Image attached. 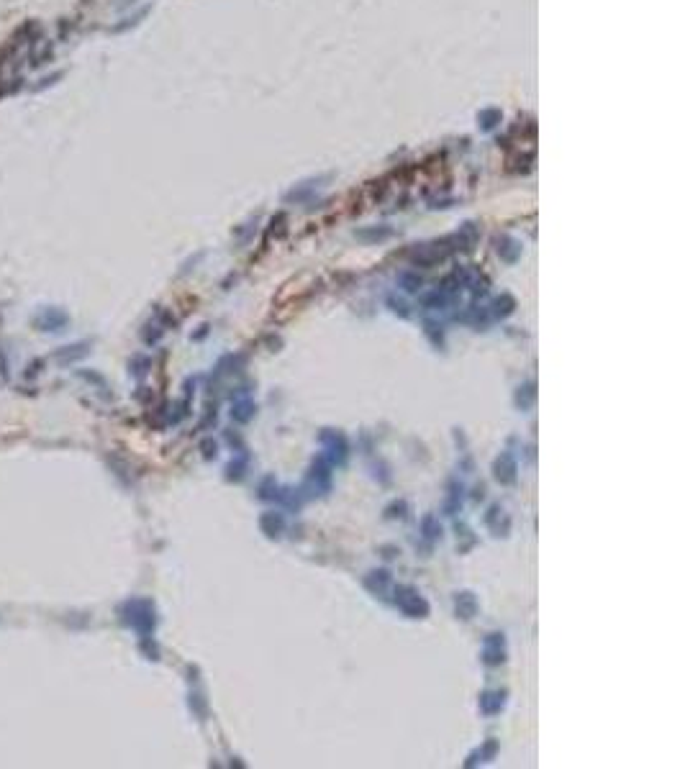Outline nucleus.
Listing matches in <instances>:
<instances>
[{
	"instance_id": "6",
	"label": "nucleus",
	"mask_w": 685,
	"mask_h": 769,
	"mask_svg": "<svg viewBox=\"0 0 685 769\" xmlns=\"http://www.w3.org/2000/svg\"><path fill=\"white\" fill-rule=\"evenodd\" d=\"M88 351H90L88 341H85V344L78 341V344H69V346H62L59 351H54V354H51V359L59 362V364H72V362L88 357Z\"/></svg>"
},
{
	"instance_id": "4",
	"label": "nucleus",
	"mask_w": 685,
	"mask_h": 769,
	"mask_svg": "<svg viewBox=\"0 0 685 769\" xmlns=\"http://www.w3.org/2000/svg\"><path fill=\"white\" fill-rule=\"evenodd\" d=\"M483 662L488 667H498L506 662V639L503 633H488L483 641Z\"/></svg>"
},
{
	"instance_id": "7",
	"label": "nucleus",
	"mask_w": 685,
	"mask_h": 769,
	"mask_svg": "<svg viewBox=\"0 0 685 769\" xmlns=\"http://www.w3.org/2000/svg\"><path fill=\"white\" fill-rule=\"evenodd\" d=\"M321 441L329 447V459L332 462H339L342 464L344 459H347V438L342 436V434H336V431H329V434H323Z\"/></svg>"
},
{
	"instance_id": "5",
	"label": "nucleus",
	"mask_w": 685,
	"mask_h": 769,
	"mask_svg": "<svg viewBox=\"0 0 685 769\" xmlns=\"http://www.w3.org/2000/svg\"><path fill=\"white\" fill-rule=\"evenodd\" d=\"M516 472H519V464H516V459L511 457L509 451L500 454V457L496 459V464H493V475H496V480L503 482V485H511V482L516 480Z\"/></svg>"
},
{
	"instance_id": "12",
	"label": "nucleus",
	"mask_w": 685,
	"mask_h": 769,
	"mask_svg": "<svg viewBox=\"0 0 685 769\" xmlns=\"http://www.w3.org/2000/svg\"><path fill=\"white\" fill-rule=\"evenodd\" d=\"M255 416V403L252 400H239V403H234V408H231V418L234 421H249Z\"/></svg>"
},
{
	"instance_id": "16",
	"label": "nucleus",
	"mask_w": 685,
	"mask_h": 769,
	"mask_svg": "<svg viewBox=\"0 0 685 769\" xmlns=\"http://www.w3.org/2000/svg\"><path fill=\"white\" fill-rule=\"evenodd\" d=\"M421 526H423V531H426V534H423V536H426V539H439V536H441V526H437V521H434V516H426V518H423V523H421Z\"/></svg>"
},
{
	"instance_id": "9",
	"label": "nucleus",
	"mask_w": 685,
	"mask_h": 769,
	"mask_svg": "<svg viewBox=\"0 0 685 769\" xmlns=\"http://www.w3.org/2000/svg\"><path fill=\"white\" fill-rule=\"evenodd\" d=\"M454 608H457V615L460 618H472V615L478 613V600H475V595L472 593H457V598H454Z\"/></svg>"
},
{
	"instance_id": "1",
	"label": "nucleus",
	"mask_w": 685,
	"mask_h": 769,
	"mask_svg": "<svg viewBox=\"0 0 685 769\" xmlns=\"http://www.w3.org/2000/svg\"><path fill=\"white\" fill-rule=\"evenodd\" d=\"M118 615H121V624L134 628L141 639H149L154 633V628H157V608L147 598H131V600H126L118 608Z\"/></svg>"
},
{
	"instance_id": "2",
	"label": "nucleus",
	"mask_w": 685,
	"mask_h": 769,
	"mask_svg": "<svg viewBox=\"0 0 685 769\" xmlns=\"http://www.w3.org/2000/svg\"><path fill=\"white\" fill-rule=\"evenodd\" d=\"M69 313L59 305H41L39 311L31 316V326L41 333H59L69 329Z\"/></svg>"
},
{
	"instance_id": "13",
	"label": "nucleus",
	"mask_w": 685,
	"mask_h": 769,
	"mask_svg": "<svg viewBox=\"0 0 685 769\" xmlns=\"http://www.w3.org/2000/svg\"><path fill=\"white\" fill-rule=\"evenodd\" d=\"M496 751H498V744H496V741H493V739L485 741V746H483V749L472 751V754H470V759H467V767H472V764H478V761H488L490 757L496 754Z\"/></svg>"
},
{
	"instance_id": "17",
	"label": "nucleus",
	"mask_w": 685,
	"mask_h": 769,
	"mask_svg": "<svg viewBox=\"0 0 685 769\" xmlns=\"http://www.w3.org/2000/svg\"><path fill=\"white\" fill-rule=\"evenodd\" d=\"M0 377H5V357L0 354Z\"/></svg>"
},
{
	"instance_id": "10",
	"label": "nucleus",
	"mask_w": 685,
	"mask_h": 769,
	"mask_svg": "<svg viewBox=\"0 0 685 769\" xmlns=\"http://www.w3.org/2000/svg\"><path fill=\"white\" fill-rule=\"evenodd\" d=\"M388 584H391V575H388V572H382V569L380 572H370V577L364 580V587L375 595L385 593V590H388Z\"/></svg>"
},
{
	"instance_id": "8",
	"label": "nucleus",
	"mask_w": 685,
	"mask_h": 769,
	"mask_svg": "<svg viewBox=\"0 0 685 769\" xmlns=\"http://www.w3.org/2000/svg\"><path fill=\"white\" fill-rule=\"evenodd\" d=\"M503 705H506V692L503 690H490V692H483L480 695V711L485 713V715H496V713L503 711Z\"/></svg>"
},
{
	"instance_id": "3",
	"label": "nucleus",
	"mask_w": 685,
	"mask_h": 769,
	"mask_svg": "<svg viewBox=\"0 0 685 769\" xmlns=\"http://www.w3.org/2000/svg\"><path fill=\"white\" fill-rule=\"evenodd\" d=\"M395 605H398L408 618H423V615H429V603H426L421 598V593L413 590V587H398V590H395Z\"/></svg>"
},
{
	"instance_id": "14",
	"label": "nucleus",
	"mask_w": 685,
	"mask_h": 769,
	"mask_svg": "<svg viewBox=\"0 0 685 769\" xmlns=\"http://www.w3.org/2000/svg\"><path fill=\"white\" fill-rule=\"evenodd\" d=\"M149 364H152V362H149L147 357H141V354H139V357H134V359H131V375H137V377H144V375L149 372Z\"/></svg>"
},
{
	"instance_id": "15",
	"label": "nucleus",
	"mask_w": 685,
	"mask_h": 769,
	"mask_svg": "<svg viewBox=\"0 0 685 769\" xmlns=\"http://www.w3.org/2000/svg\"><path fill=\"white\" fill-rule=\"evenodd\" d=\"M531 400H534V385H524V388H519V392H516V403H519L521 408H529V405H531Z\"/></svg>"
},
{
	"instance_id": "11",
	"label": "nucleus",
	"mask_w": 685,
	"mask_h": 769,
	"mask_svg": "<svg viewBox=\"0 0 685 769\" xmlns=\"http://www.w3.org/2000/svg\"><path fill=\"white\" fill-rule=\"evenodd\" d=\"M259 526H262V531L267 536H277L280 531H283L285 521H283L280 513H272V510H270V513H264V516L259 518Z\"/></svg>"
}]
</instances>
